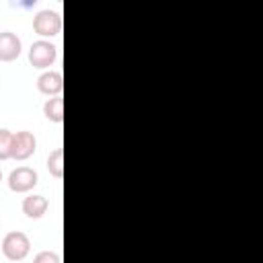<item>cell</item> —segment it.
I'll return each instance as SVG.
<instances>
[{
	"label": "cell",
	"instance_id": "7c38bea8",
	"mask_svg": "<svg viewBox=\"0 0 263 263\" xmlns=\"http://www.w3.org/2000/svg\"><path fill=\"white\" fill-rule=\"evenodd\" d=\"M33 261H35V263H60V257H58L55 253L43 251V253H39V255H37Z\"/></svg>",
	"mask_w": 263,
	"mask_h": 263
},
{
	"label": "cell",
	"instance_id": "4fadbf2b",
	"mask_svg": "<svg viewBox=\"0 0 263 263\" xmlns=\"http://www.w3.org/2000/svg\"><path fill=\"white\" fill-rule=\"evenodd\" d=\"M12 6H16V8H23V10H27V8H31V6H35L39 0H8Z\"/></svg>",
	"mask_w": 263,
	"mask_h": 263
},
{
	"label": "cell",
	"instance_id": "9a60e30c",
	"mask_svg": "<svg viewBox=\"0 0 263 263\" xmlns=\"http://www.w3.org/2000/svg\"><path fill=\"white\" fill-rule=\"evenodd\" d=\"M58 2H62V0H58Z\"/></svg>",
	"mask_w": 263,
	"mask_h": 263
},
{
	"label": "cell",
	"instance_id": "7a4b0ae2",
	"mask_svg": "<svg viewBox=\"0 0 263 263\" xmlns=\"http://www.w3.org/2000/svg\"><path fill=\"white\" fill-rule=\"evenodd\" d=\"M33 29L41 37H55L62 31V16L55 10H39L33 18Z\"/></svg>",
	"mask_w": 263,
	"mask_h": 263
},
{
	"label": "cell",
	"instance_id": "ba28073f",
	"mask_svg": "<svg viewBox=\"0 0 263 263\" xmlns=\"http://www.w3.org/2000/svg\"><path fill=\"white\" fill-rule=\"evenodd\" d=\"M47 208H49V201L43 195H29L23 199V212H25V216H29L33 220L41 218L47 212Z\"/></svg>",
	"mask_w": 263,
	"mask_h": 263
},
{
	"label": "cell",
	"instance_id": "6da1fadb",
	"mask_svg": "<svg viewBox=\"0 0 263 263\" xmlns=\"http://www.w3.org/2000/svg\"><path fill=\"white\" fill-rule=\"evenodd\" d=\"M29 249H31V242L27 238V234L23 232H8L2 240V253L6 259L10 261H23L27 255H29Z\"/></svg>",
	"mask_w": 263,
	"mask_h": 263
},
{
	"label": "cell",
	"instance_id": "8992f818",
	"mask_svg": "<svg viewBox=\"0 0 263 263\" xmlns=\"http://www.w3.org/2000/svg\"><path fill=\"white\" fill-rule=\"evenodd\" d=\"M21 49H23V43L14 33H10V31L0 33V62L16 60L21 55Z\"/></svg>",
	"mask_w": 263,
	"mask_h": 263
},
{
	"label": "cell",
	"instance_id": "5b68a950",
	"mask_svg": "<svg viewBox=\"0 0 263 263\" xmlns=\"http://www.w3.org/2000/svg\"><path fill=\"white\" fill-rule=\"evenodd\" d=\"M35 148H37V140H35V136L31 132H27V129L16 132L12 136V154H10V158L27 160L29 156H33Z\"/></svg>",
	"mask_w": 263,
	"mask_h": 263
},
{
	"label": "cell",
	"instance_id": "8fae6325",
	"mask_svg": "<svg viewBox=\"0 0 263 263\" xmlns=\"http://www.w3.org/2000/svg\"><path fill=\"white\" fill-rule=\"evenodd\" d=\"M12 132L0 129V160H8L12 154Z\"/></svg>",
	"mask_w": 263,
	"mask_h": 263
},
{
	"label": "cell",
	"instance_id": "3957f363",
	"mask_svg": "<svg viewBox=\"0 0 263 263\" xmlns=\"http://www.w3.org/2000/svg\"><path fill=\"white\" fill-rule=\"evenodd\" d=\"M55 58H58V47L49 41L39 39L29 47V62L33 68H47L55 62Z\"/></svg>",
	"mask_w": 263,
	"mask_h": 263
},
{
	"label": "cell",
	"instance_id": "9c48e42d",
	"mask_svg": "<svg viewBox=\"0 0 263 263\" xmlns=\"http://www.w3.org/2000/svg\"><path fill=\"white\" fill-rule=\"evenodd\" d=\"M43 113L49 121H55V123H62L64 121V99L62 97H53L49 99L45 105H43Z\"/></svg>",
	"mask_w": 263,
	"mask_h": 263
},
{
	"label": "cell",
	"instance_id": "30bf717a",
	"mask_svg": "<svg viewBox=\"0 0 263 263\" xmlns=\"http://www.w3.org/2000/svg\"><path fill=\"white\" fill-rule=\"evenodd\" d=\"M47 171H49L55 179H62V175H64V150H62V148H55V150L47 156Z\"/></svg>",
	"mask_w": 263,
	"mask_h": 263
},
{
	"label": "cell",
	"instance_id": "5bb4252c",
	"mask_svg": "<svg viewBox=\"0 0 263 263\" xmlns=\"http://www.w3.org/2000/svg\"><path fill=\"white\" fill-rule=\"evenodd\" d=\"M0 181H2V171H0Z\"/></svg>",
	"mask_w": 263,
	"mask_h": 263
},
{
	"label": "cell",
	"instance_id": "52a82bcc",
	"mask_svg": "<svg viewBox=\"0 0 263 263\" xmlns=\"http://www.w3.org/2000/svg\"><path fill=\"white\" fill-rule=\"evenodd\" d=\"M37 88L43 92V95H60L64 90V78L60 72H43L39 78H37Z\"/></svg>",
	"mask_w": 263,
	"mask_h": 263
},
{
	"label": "cell",
	"instance_id": "277c9868",
	"mask_svg": "<svg viewBox=\"0 0 263 263\" xmlns=\"http://www.w3.org/2000/svg\"><path fill=\"white\" fill-rule=\"evenodd\" d=\"M39 177H37V171L29 168V166H18L14 168L10 175H8V187L16 193H25V191H31L35 185H37Z\"/></svg>",
	"mask_w": 263,
	"mask_h": 263
}]
</instances>
